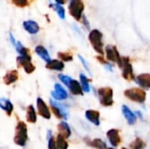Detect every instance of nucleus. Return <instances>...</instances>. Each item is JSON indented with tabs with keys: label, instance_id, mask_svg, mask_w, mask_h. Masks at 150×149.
<instances>
[{
	"label": "nucleus",
	"instance_id": "f257e3e1",
	"mask_svg": "<svg viewBox=\"0 0 150 149\" xmlns=\"http://www.w3.org/2000/svg\"><path fill=\"white\" fill-rule=\"evenodd\" d=\"M103 34L100 31L94 29L92 30L90 34H89V40L93 47V48L96 50V52H98V54H100L101 55L104 54L103 51Z\"/></svg>",
	"mask_w": 150,
	"mask_h": 149
},
{
	"label": "nucleus",
	"instance_id": "f03ea898",
	"mask_svg": "<svg viewBox=\"0 0 150 149\" xmlns=\"http://www.w3.org/2000/svg\"><path fill=\"white\" fill-rule=\"evenodd\" d=\"M100 104L104 106H112L113 105V91L109 87H103L98 90Z\"/></svg>",
	"mask_w": 150,
	"mask_h": 149
},
{
	"label": "nucleus",
	"instance_id": "7ed1b4c3",
	"mask_svg": "<svg viewBox=\"0 0 150 149\" xmlns=\"http://www.w3.org/2000/svg\"><path fill=\"white\" fill-rule=\"evenodd\" d=\"M125 96L133 102H136L139 104H143L146 100V92L139 88H132L128 89L125 91Z\"/></svg>",
	"mask_w": 150,
	"mask_h": 149
},
{
	"label": "nucleus",
	"instance_id": "20e7f679",
	"mask_svg": "<svg viewBox=\"0 0 150 149\" xmlns=\"http://www.w3.org/2000/svg\"><path fill=\"white\" fill-rule=\"evenodd\" d=\"M26 140H27V127L24 122L20 121L18 122L16 127V135L14 137V142L20 147H24L26 143Z\"/></svg>",
	"mask_w": 150,
	"mask_h": 149
},
{
	"label": "nucleus",
	"instance_id": "39448f33",
	"mask_svg": "<svg viewBox=\"0 0 150 149\" xmlns=\"http://www.w3.org/2000/svg\"><path fill=\"white\" fill-rule=\"evenodd\" d=\"M118 65L122 69V76L126 80H134V79L133 67L129 61L128 57H121Z\"/></svg>",
	"mask_w": 150,
	"mask_h": 149
},
{
	"label": "nucleus",
	"instance_id": "423d86ee",
	"mask_svg": "<svg viewBox=\"0 0 150 149\" xmlns=\"http://www.w3.org/2000/svg\"><path fill=\"white\" fill-rule=\"evenodd\" d=\"M83 9H84V5L81 0H70L69 10L71 16H73L76 20L81 19Z\"/></svg>",
	"mask_w": 150,
	"mask_h": 149
},
{
	"label": "nucleus",
	"instance_id": "0eeeda50",
	"mask_svg": "<svg viewBox=\"0 0 150 149\" xmlns=\"http://www.w3.org/2000/svg\"><path fill=\"white\" fill-rule=\"evenodd\" d=\"M17 62L18 64V66L23 67L25 71L28 74H31L32 72L34 71L35 67L33 65V63L31 62V57L30 55H26V56H18L17 58Z\"/></svg>",
	"mask_w": 150,
	"mask_h": 149
},
{
	"label": "nucleus",
	"instance_id": "6e6552de",
	"mask_svg": "<svg viewBox=\"0 0 150 149\" xmlns=\"http://www.w3.org/2000/svg\"><path fill=\"white\" fill-rule=\"evenodd\" d=\"M50 104H51V109L54 114L56 116V118L63 119H68V113L65 111V108L63 107V105L54 102V100H50Z\"/></svg>",
	"mask_w": 150,
	"mask_h": 149
},
{
	"label": "nucleus",
	"instance_id": "1a4fd4ad",
	"mask_svg": "<svg viewBox=\"0 0 150 149\" xmlns=\"http://www.w3.org/2000/svg\"><path fill=\"white\" fill-rule=\"evenodd\" d=\"M105 53H106V58L108 61H112V62H116L117 64L119 63L121 56L120 55L116 47L113 46H107L105 47Z\"/></svg>",
	"mask_w": 150,
	"mask_h": 149
},
{
	"label": "nucleus",
	"instance_id": "9d476101",
	"mask_svg": "<svg viewBox=\"0 0 150 149\" xmlns=\"http://www.w3.org/2000/svg\"><path fill=\"white\" fill-rule=\"evenodd\" d=\"M37 108H38L39 114L41 117H43L46 119H49L51 118V113L48 109V106L46 105V103L40 97L37 98Z\"/></svg>",
	"mask_w": 150,
	"mask_h": 149
},
{
	"label": "nucleus",
	"instance_id": "9b49d317",
	"mask_svg": "<svg viewBox=\"0 0 150 149\" xmlns=\"http://www.w3.org/2000/svg\"><path fill=\"white\" fill-rule=\"evenodd\" d=\"M52 97L56 100H64L68 97V93L65 89L59 83L54 84V90L51 91Z\"/></svg>",
	"mask_w": 150,
	"mask_h": 149
},
{
	"label": "nucleus",
	"instance_id": "f8f14e48",
	"mask_svg": "<svg viewBox=\"0 0 150 149\" xmlns=\"http://www.w3.org/2000/svg\"><path fill=\"white\" fill-rule=\"evenodd\" d=\"M106 135H107V139L109 140V142L111 143V145L112 147L116 148L121 142V138L120 136L119 130H117V129H111V130H109L107 132Z\"/></svg>",
	"mask_w": 150,
	"mask_h": 149
},
{
	"label": "nucleus",
	"instance_id": "ddd939ff",
	"mask_svg": "<svg viewBox=\"0 0 150 149\" xmlns=\"http://www.w3.org/2000/svg\"><path fill=\"white\" fill-rule=\"evenodd\" d=\"M85 118L95 126L100 125V113L95 110H88L85 112Z\"/></svg>",
	"mask_w": 150,
	"mask_h": 149
},
{
	"label": "nucleus",
	"instance_id": "4468645a",
	"mask_svg": "<svg viewBox=\"0 0 150 149\" xmlns=\"http://www.w3.org/2000/svg\"><path fill=\"white\" fill-rule=\"evenodd\" d=\"M23 26L25 30L30 34H36L40 31L39 25L33 20H26L23 23Z\"/></svg>",
	"mask_w": 150,
	"mask_h": 149
},
{
	"label": "nucleus",
	"instance_id": "2eb2a0df",
	"mask_svg": "<svg viewBox=\"0 0 150 149\" xmlns=\"http://www.w3.org/2000/svg\"><path fill=\"white\" fill-rule=\"evenodd\" d=\"M135 82L144 89H150V74L145 73L139 75L136 77Z\"/></svg>",
	"mask_w": 150,
	"mask_h": 149
},
{
	"label": "nucleus",
	"instance_id": "dca6fc26",
	"mask_svg": "<svg viewBox=\"0 0 150 149\" xmlns=\"http://www.w3.org/2000/svg\"><path fill=\"white\" fill-rule=\"evenodd\" d=\"M68 88L69 89L70 92L73 94V95H76V96H79V95H83V88L82 86L80 85V83L76 81V80H74L72 79L68 86Z\"/></svg>",
	"mask_w": 150,
	"mask_h": 149
},
{
	"label": "nucleus",
	"instance_id": "f3484780",
	"mask_svg": "<svg viewBox=\"0 0 150 149\" xmlns=\"http://www.w3.org/2000/svg\"><path fill=\"white\" fill-rule=\"evenodd\" d=\"M122 112H123V115L126 118V119H127V123L129 125H134L136 122L135 114L127 105L122 106Z\"/></svg>",
	"mask_w": 150,
	"mask_h": 149
},
{
	"label": "nucleus",
	"instance_id": "a211bd4d",
	"mask_svg": "<svg viewBox=\"0 0 150 149\" xmlns=\"http://www.w3.org/2000/svg\"><path fill=\"white\" fill-rule=\"evenodd\" d=\"M58 131H59V134L62 135L65 139L69 138L70 135H71L70 127H69V126L65 121L60 122V124L58 125Z\"/></svg>",
	"mask_w": 150,
	"mask_h": 149
},
{
	"label": "nucleus",
	"instance_id": "6ab92c4d",
	"mask_svg": "<svg viewBox=\"0 0 150 149\" xmlns=\"http://www.w3.org/2000/svg\"><path fill=\"white\" fill-rule=\"evenodd\" d=\"M46 68L51 70H56V71H62L64 68V64L62 61L59 60H51L46 65Z\"/></svg>",
	"mask_w": 150,
	"mask_h": 149
},
{
	"label": "nucleus",
	"instance_id": "aec40b11",
	"mask_svg": "<svg viewBox=\"0 0 150 149\" xmlns=\"http://www.w3.org/2000/svg\"><path fill=\"white\" fill-rule=\"evenodd\" d=\"M35 53L41 58L43 59L47 63L51 61L50 59V55L47 52V50L43 47V46H37L35 47Z\"/></svg>",
	"mask_w": 150,
	"mask_h": 149
},
{
	"label": "nucleus",
	"instance_id": "412c9836",
	"mask_svg": "<svg viewBox=\"0 0 150 149\" xmlns=\"http://www.w3.org/2000/svg\"><path fill=\"white\" fill-rule=\"evenodd\" d=\"M18 78V74L17 70H11L10 72H8L4 77V81L7 85H10L13 83H15Z\"/></svg>",
	"mask_w": 150,
	"mask_h": 149
},
{
	"label": "nucleus",
	"instance_id": "4be33fe9",
	"mask_svg": "<svg viewBox=\"0 0 150 149\" xmlns=\"http://www.w3.org/2000/svg\"><path fill=\"white\" fill-rule=\"evenodd\" d=\"M0 108L6 112V113L10 116L13 111V105L12 104L5 98H0Z\"/></svg>",
	"mask_w": 150,
	"mask_h": 149
},
{
	"label": "nucleus",
	"instance_id": "5701e85b",
	"mask_svg": "<svg viewBox=\"0 0 150 149\" xmlns=\"http://www.w3.org/2000/svg\"><path fill=\"white\" fill-rule=\"evenodd\" d=\"M26 119L30 123H35L37 120L36 117V112L33 105H29L26 111Z\"/></svg>",
	"mask_w": 150,
	"mask_h": 149
},
{
	"label": "nucleus",
	"instance_id": "b1692460",
	"mask_svg": "<svg viewBox=\"0 0 150 149\" xmlns=\"http://www.w3.org/2000/svg\"><path fill=\"white\" fill-rule=\"evenodd\" d=\"M55 144H56V147L58 149H68V147H69V144L66 141V139L63 138L60 134H58L56 137Z\"/></svg>",
	"mask_w": 150,
	"mask_h": 149
},
{
	"label": "nucleus",
	"instance_id": "393cba45",
	"mask_svg": "<svg viewBox=\"0 0 150 149\" xmlns=\"http://www.w3.org/2000/svg\"><path fill=\"white\" fill-rule=\"evenodd\" d=\"M80 81H81V85H82L83 90L84 92H87V93L90 92V90H91L90 83H89V81H88L87 77L83 74L80 75Z\"/></svg>",
	"mask_w": 150,
	"mask_h": 149
},
{
	"label": "nucleus",
	"instance_id": "a878e982",
	"mask_svg": "<svg viewBox=\"0 0 150 149\" xmlns=\"http://www.w3.org/2000/svg\"><path fill=\"white\" fill-rule=\"evenodd\" d=\"M90 145L97 149H108L106 147V144L100 139H95L92 141H91Z\"/></svg>",
	"mask_w": 150,
	"mask_h": 149
},
{
	"label": "nucleus",
	"instance_id": "bb28decb",
	"mask_svg": "<svg viewBox=\"0 0 150 149\" xmlns=\"http://www.w3.org/2000/svg\"><path fill=\"white\" fill-rule=\"evenodd\" d=\"M145 144L143 141L140 138H137L134 141H133L130 144V148L131 149H144Z\"/></svg>",
	"mask_w": 150,
	"mask_h": 149
},
{
	"label": "nucleus",
	"instance_id": "cd10ccee",
	"mask_svg": "<svg viewBox=\"0 0 150 149\" xmlns=\"http://www.w3.org/2000/svg\"><path fill=\"white\" fill-rule=\"evenodd\" d=\"M16 49L17 51L18 52V54L21 55V56H26V55H29L28 54V50L21 44V42H17V45H16Z\"/></svg>",
	"mask_w": 150,
	"mask_h": 149
},
{
	"label": "nucleus",
	"instance_id": "c85d7f7f",
	"mask_svg": "<svg viewBox=\"0 0 150 149\" xmlns=\"http://www.w3.org/2000/svg\"><path fill=\"white\" fill-rule=\"evenodd\" d=\"M54 9L58 14V16L62 18V19H64L65 18V10L64 8L61 5V4H54Z\"/></svg>",
	"mask_w": 150,
	"mask_h": 149
},
{
	"label": "nucleus",
	"instance_id": "c756f323",
	"mask_svg": "<svg viewBox=\"0 0 150 149\" xmlns=\"http://www.w3.org/2000/svg\"><path fill=\"white\" fill-rule=\"evenodd\" d=\"M58 57L63 61H71L73 60V56L69 53H58Z\"/></svg>",
	"mask_w": 150,
	"mask_h": 149
},
{
	"label": "nucleus",
	"instance_id": "7c9ffc66",
	"mask_svg": "<svg viewBox=\"0 0 150 149\" xmlns=\"http://www.w3.org/2000/svg\"><path fill=\"white\" fill-rule=\"evenodd\" d=\"M47 141H48V149H58L55 144V141L51 134V131H48Z\"/></svg>",
	"mask_w": 150,
	"mask_h": 149
},
{
	"label": "nucleus",
	"instance_id": "2f4dec72",
	"mask_svg": "<svg viewBox=\"0 0 150 149\" xmlns=\"http://www.w3.org/2000/svg\"><path fill=\"white\" fill-rule=\"evenodd\" d=\"M58 77H59V79L66 85V86H69V83H70V81L72 80V78L71 77H69V76H66V75H62V74H60L59 76H58Z\"/></svg>",
	"mask_w": 150,
	"mask_h": 149
},
{
	"label": "nucleus",
	"instance_id": "473e14b6",
	"mask_svg": "<svg viewBox=\"0 0 150 149\" xmlns=\"http://www.w3.org/2000/svg\"><path fill=\"white\" fill-rule=\"evenodd\" d=\"M16 5L20 6V7H25L28 4V1L27 0H11Z\"/></svg>",
	"mask_w": 150,
	"mask_h": 149
},
{
	"label": "nucleus",
	"instance_id": "72a5a7b5",
	"mask_svg": "<svg viewBox=\"0 0 150 149\" xmlns=\"http://www.w3.org/2000/svg\"><path fill=\"white\" fill-rule=\"evenodd\" d=\"M78 57H79V59H80V61H82V63H83V67H84V68L89 72V74L90 75H91V69H90V68H89V66H88V63L86 62V61L83 58V56H81V55H78Z\"/></svg>",
	"mask_w": 150,
	"mask_h": 149
},
{
	"label": "nucleus",
	"instance_id": "f704fd0d",
	"mask_svg": "<svg viewBox=\"0 0 150 149\" xmlns=\"http://www.w3.org/2000/svg\"><path fill=\"white\" fill-rule=\"evenodd\" d=\"M83 24L85 25V26H86L88 29H90V23H89V21L87 20V18H86L85 16H83Z\"/></svg>",
	"mask_w": 150,
	"mask_h": 149
},
{
	"label": "nucleus",
	"instance_id": "c9c22d12",
	"mask_svg": "<svg viewBox=\"0 0 150 149\" xmlns=\"http://www.w3.org/2000/svg\"><path fill=\"white\" fill-rule=\"evenodd\" d=\"M10 39H11V41L12 45H13L14 47H16V45H17V42H16V40H15L14 37H13L12 33H10Z\"/></svg>",
	"mask_w": 150,
	"mask_h": 149
},
{
	"label": "nucleus",
	"instance_id": "e433bc0d",
	"mask_svg": "<svg viewBox=\"0 0 150 149\" xmlns=\"http://www.w3.org/2000/svg\"><path fill=\"white\" fill-rule=\"evenodd\" d=\"M98 61H99L100 62H102V63H104L105 65L106 64V61H105L104 60V58H103L102 56H98Z\"/></svg>",
	"mask_w": 150,
	"mask_h": 149
},
{
	"label": "nucleus",
	"instance_id": "4c0bfd02",
	"mask_svg": "<svg viewBox=\"0 0 150 149\" xmlns=\"http://www.w3.org/2000/svg\"><path fill=\"white\" fill-rule=\"evenodd\" d=\"M55 2L58 4H63L65 3V0H55Z\"/></svg>",
	"mask_w": 150,
	"mask_h": 149
},
{
	"label": "nucleus",
	"instance_id": "58836bf2",
	"mask_svg": "<svg viewBox=\"0 0 150 149\" xmlns=\"http://www.w3.org/2000/svg\"><path fill=\"white\" fill-rule=\"evenodd\" d=\"M122 149H127L126 148H122Z\"/></svg>",
	"mask_w": 150,
	"mask_h": 149
},
{
	"label": "nucleus",
	"instance_id": "ea45409f",
	"mask_svg": "<svg viewBox=\"0 0 150 149\" xmlns=\"http://www.w3.org/2000/svg\"><path fill=\"white\" fill-rule=\"evenodd\" d=\"M108 149H114V148H108Z\"/></svg>",
	"mask_w": 150,
	"mask_h": 149
}]
</instances>
